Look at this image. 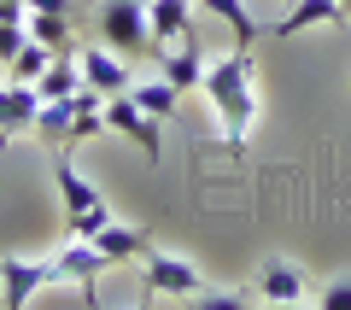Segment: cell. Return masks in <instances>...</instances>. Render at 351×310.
<instances>
[{"label": "cell", "mask_w": 351, "mask_h": 310, "mask_svg": "<svg viewBox=\"0 0 351 310\" xmlns=\"http://www.w3.org/2000/svg\"><path fill=\"white\" fill-rule=\"evenodd\" d=\"M94 36L123 59H152V24H147V0H94Z\"/></svg>", "instance_id": "cell-3"}, {"label": "cell", "mask_w": 351, "mask_h": 310, "mask_svg": "<svg viewBox=\"0 0 351 310\" xmlns=\"http://www.w3.org/2000/svg\"><path fill=\"white\" fill-rule=\"evenodd\" d=\"M53 263H59V281H76V287H82V298H88V305H100L94 281H100V275L112 270V258H106V252L94 246V240H64V252H59Z\"/></svg>", "instance_id": "cell-8"}, {"label": "cell", "mask_w": 351, "mask_h": 310, "mask_svg": "<svg viewBox=\"0 0 351 310\" xmlns=\"http://www.w3.org/2000/svg\"><path fill=\"white\" fill-rule=\"evenodd\" d=\"M158 64H164L158 76H170V82L188 94V88H205V64L211 59H205V41H176V47L158 53Z\"/></svg>", "instance_id": "cell-12"}, {"label": "cell", "mask_w": 351, "mask_h": 310, "mask_svg": "<svg viewBox=\"0 0 351 310\" xmlns=\"http://www.w3.org/2000/svg\"><path fill=\"white\" fill-rule=\"evenodd\" d=\"M0 18H18L24 24V0H0Z\"/></svg>", "instance_id": "cell-24"}, {"label": "cell", "mask_w": 351, "mask_h": 310, "mask_svg": "<svg viewBox=\"0 0 351 310\" xmlns=\"http://www.w3.org/2000/svg\"><path fill=\"white\" fill-rule=\"evenodd\" d=\"M47 281H59L53 258H0V305L6 310H24Z\"/></svg>", "instance_id": "cell-5"}, {"label": "cell", "mask_w": 351, "mask_h": 310, "mask_svg": "<svg viewBox=\"0 0 351 310\" xmlns=\"http://www.w3.org/2000/svg\"><path fill=\"white\" fill-rule=\"evenodd\" d=\"M258 298L263 305H304V298H311L304 270L293 258H263L258 263Z\"/></svg>", "instance_id": "cell-11"}, {"label": "cell", "mask_w": 351, "mask_h": 310, "mask_svg": "<svg viewBox=\"0 0 351 310\" xmlns=\"http://www.w3.org/2000/svg\"><path fill=\"white\" fill-rule=\"evenodd\" d=\"M36 112H41V88L36 82H6L0 88V152L12 147L24 129H36Z\"/></svg>", "instance_id": "cell-10"}, {"label": "cell", "mask_w": 351, "mask_h": 310, "mask_svg": "<svg viewBox=\"0 0 351 310\" xmlns=\"http://www.w3.org/2000/svg\"><path fill=\"white\" fill-rule=\"evenodd\" d=\"M24 12H59V18H76V0H24Z\"/></svg>", "instance_id": "cell-23"}, {"label": "cell", "mask_w": 351, "mask_h": 310, "mask_svg": "<svg viewBox=\"0 0 351 310\" xmlns=\"http://www.w3.org/2000/svg\"><path fill=\"white\" fill-rule=\"evenodd\" d=\"M205 12H217L228 29H234V47H258V24H252V12L240 6V0H205Z\"/></svg>", "instance_id": "cell-18"}, {"label": "cell", "mask_w": 351, "mask_h": 310, "mask_svg": "<svg viewBox=\"0 0 351 310\" xmlns=\"http://www.w3.org/2000/svg\"><path fill=\"white\" fill-rule=\"evenodd\" d=\"M53 182H59V199H64V235L71 240H94L112 223V205L100 199V187L88 182L82 170H71L64 152H53Z\"/></svg>", "instance_id": "cell-2"}, {"label": "cell", "mask_w": 351, "mask_h": 310, "mask_svg": "<svg viewBox=\"0 0 351 310\" xmlns=\"http://www.w3.org/2000/svg\"><path fill=\"white\" fill-rule=\"evenodd\" d=\"M24 29L41 41V47H53V53H76L82 47V41H76V24L59 18V12H24Z\"/></svg>", "instance_id": "cell-14"}, {"label": "cell", "mask_w": 351, "mask_h": 310, "mask_svg": "<svg viewBox=\"0 0 351 310\" xmlns=\"http://www.w3.org/2000/svg\"><path fill=\"white\" fill-rule=\"evenodd\" d=\"M47 64H53V47H41V41L29 36L24 47H18V59L6 64V71H12V82H41V76H47Z\"/></svg>", "instance_id": "cell-19"}, {"label": "cell", "mask_w": 351, "mask_h": 310, "mask_svg": "<svg viewBox=\"0 0 351 310\" xmlns=\"http://www.w3.org/2000/svg\"><path fill=\"white\" fill-rule=\"evenodd\" d=\"M94 246H100L112 263H129V258H147V252H152V235H147V228H135V223H117V217H112V223L94 235Z\"/></svg>", "instance_id": "cell-13"}, {"label": "cell", "mask_w": 351, "mask_h": 310, "mask_svg": "<svg viewBox=\"0 0 351 310\" xmlns=\"http://www.w3.org/2000/svg\"><path fill=\"white\" fill-rule=\"evenodd\" d=\"M141 275H147V293H158V298H193V293L205 287V275L193 270L188 258H176V252H158V246L141 258Z\"/></svg>", "instance_id": "cell-6"}, {"label": "cell", "mask_w": 351, "mask_h": 310, "mask_svg": "<svg viewBox=\"0 0 351 310\" xmlns=\"http://www.w3.org/2000/svg\"><path fill=\"white\" fill-rule=\"evenodd\" d=\"M76 64H82V82L100 88V94H129L135 88V71H129L123 53H112L106 41H94V47H76Z\"/></svg>", "instance_id": "cell-7"}, {"label": "cell", "mask_w": 351, "mask_h": 310, "mask_svg": "<svg viewBox=\"0 0 351 310\" xmlns=\"http://www.w3.org/2000/svg\"><path fill=\"white\" fill-rule=\"evenodd\" d=\"M316 305H322V310H351V275H339L334 287H322V293H316Z\"/></svg>", "instance_id": "cell-22"}, {"label": "cell", "mask_w": 351, "mask_h": 310, "mask_svg": "<svg viewBox=\"0 0 351 310\" xmlns=\"http://www.w3.org/2000/svg\"><path fill=\"white\" fill-rule=\"evenodd\" d=\"M188 305H193V310H246L252 298H246V293H223V287H199Z\"/></svg>", "instance_id": "cell-20"}, {"label": "cell", "mask_w": 351, "mask_h": 310, "mask_svg": "<svg viewBox=\"0 0 351 310\" xmlns=\"http://www.w3.org/2000/svg\"><path fill=\"white\" fill-rule=\"evenodd\" d=\"M339 12H346V18H351V0H339Z\"/></svg>", "instance_id": "cell-25"}, {"label": "cell", "mask_w": 351, "mask_h": 310, "mask_svg": "<svg viewBox=\"0 0 351 310\" xmlns=\"http://www.w3.org/2000/svg\"><path fill=\"white\" fill-rule=\"evenodd\" d=\"M100 112H106V129H112V135L135 141V147L147 152V164H164V123L152 112H141L135 94H106Z\"/></svg>", "instance_id": "cell-4"}, {"label": "cell", "mask_w": 351, "mask_h": 310, "mask_svg": "<svg viewBox=\"0 0 351 310\" xmlns=\"http://www.w3.org/2000/svg\"><path fill=\"white\" fill-rule=\"evenodd\" d=\"M24 41H29V29L18 24V18H0V64H12Z\"/></svg>", "instance_id": "cell-21"}, {"label": "cell", "mask_w": 351, "mask_h": 310, "mask_svg": "<svg viewBox=\"0 0 351 310\" xmlns=\"http://www.w3.org/2000/svg\"><path fill=\"white\" fill-rule=\"evenodd\" d=\"M205 99H211L217 123H223L228 158H246L252 117H258V53L234 47L228 59H211L205 64Z\"/></svg>", "instance_id": "cell-1"}, {"label": "cell", "mask_w": 351, "mask_h": 310, "mask_svg": "<svg viewBox=\"0 0 351 310\" xmlns=\"http://www.w3.org/2000/svg\"><path fill=\"white\" fill-rule=\"evenodd\" d=\"M316 24H346L339 0H299V6L276 24V36H299V29H316Z\"/></svg>", "instance_id": "cell-15"}, {"label": "cell", "mask_w": 351, "mask_h": 310, "mask_svg": "<svg viewBox=\"0 0 351 310\" xmlns=\"http://www.w3.org/2000/svg\"><path fill=\"white\" fill-rule=\"evenodd\" d=\"M129 94H135V106H141V112H152V117L164 123V117H176V94H182V88H176L170 76H152V82H135Z\"/></svg>", "instance_id": "cell-17"}, {"label": "cell", "mask_w": 351, "mask_h": 310, "mask_svg": "<svg viewBox=\"0 0 351 310\" xmlns=\"http://www.w3.org/2000/svg\"><path fill=\"white\" fill-rule=\"evenodd\" d=\"M147 24H152V47H176V41H199L193 24V0H147ZM152 53V59H158Z\"/></svg>", "instance_id": "cell-9"}, {"label": "cell", "mask_w": 351, "mask_h": 310, "mask_svg": "<svg viewBox=\"0 0 351 310\" xmlns=\"http://www.w3.org/2000/svg\"><path fill=\"white\" fill-rule=\"evenodd\" d=\"M41 99H64V94H76L82 88V64H76V53H53V64H47V76H41Z\"/></svg>", "instance_id": "cell-16"}]
</instances>
